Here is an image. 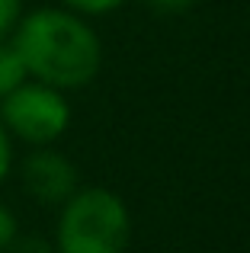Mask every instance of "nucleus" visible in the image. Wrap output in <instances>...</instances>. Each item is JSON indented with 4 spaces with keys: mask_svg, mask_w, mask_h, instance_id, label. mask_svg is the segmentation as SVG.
I'll return each instance as SVG.
<instances>
[{
    "mask_svg": "<svg viewBox=\"0 0 250 253\" xmlns=\"http://www.w3.org/2000/svg\"><path fill=\"white\" fill-rule=\"evenodd\" d=\"M32 81L71 93L96 81L103 68V42L87 16L68 6H39L23 13L10 36Z\"/></svg>",
    "mask_w": 250,
    "mask_h": 253,
    "instance_id": "f257e3e1",
    "label": "nucleus"
},
{
    "mask_svg": "<svg viewBox=\"0 0 250 253\" xmlns=\"http://www.w3.org/2000/svg\"><path fill=\"white\" fill-rule=\"evenodd\" d=\"M128 241L131 211L106 186H81L58 209L55 253H125Z\"/></svg>",
    "mask_w": 250,
    "mask_h": 253,
    "instance_id": "f03ea898",
    "label": "nucleus"
},
{
    "mask_svg": "<svg viewBox=\"0 0 250 253\" xmlns=\"http://www.w3.org/2000/svg\"><path fill=\"white\" fill-rule=\"evenodd\" d=\"M0 122L13 141L26 144V148L55 144L71 128L68 93L26 77L16 90H10L0 99Z\"/></svg>",
    "mask_w": 250,
    "mask_h": 253,
    "instance_id": "7ed1b4c3",
    "label": "nucleus"
},
{
    "mask_svg": "<svg viewBox=\"0 0 250 253\" xmlns=\"http://www.w3.org/2000/svg\"><path fill=\"white\" fill-rule=\"evenodd\" d=\"M16 167L19 186L36 205L45 209H61L77 189H81V170L68 154L45 144V148H29V154L23 157Z\"/></svg>",
    "mask_w": 250,
    "mask_h": 253,
    "instance_id": "20e7f679",
    "label": "nucleus"
},
{
    "mask_svg": "<svg viewBox=\"0 0 250 253\" xmlns=\"http://www.w3.org/2000/svg\"><path fill=\"white\" fill-rule=\"evenodd\" d=\"M26 77L29 74H26V68H23L19 51L13 48L10 39H0V99H3L10 90H16Z\"/></svg>",
    "mask_w": 250,
    "mask_h": 253,
    "instance_id": "39448f33",
    "label": "nucleus"
},
{
    "mask_svg": "<svg viewBox=\"0 0 250 253\" xmlns=\"http://www.w3.org/2000/svg\"><path fill=\"white\" fill-rule=\"evenodd\" d=\"M125 0H61V6H68V10L81 13V16L93 19V16H106V13L119 10Z\"/></svg>",
    "mask_w": 250,
    "mask_h": 253,
    "instance_id": "423d86ee",
    "label": "nucleus"
},
{
    "mask_svg": "<svg viewBox=\"0 0 250 253\" xmlns=\"http://www.w3.org/2000/svg\"><path fill=\"white\" fill-rule=\"evenodd\" d=\"M19 234V221L16 215H13V209L6 202H0V253H10L13 241H16Z\"/></svg>",
    "mask_w": 250,
    "mask_h": 253,
    "instance_id": "0eeeda50",
    "label": "nucleus"
},
{
    "mask_svg": "<svg viewBox=\"0 0 250 253\" xmlns=\"http://www.w3.org/2000/svg\"><path fill=\"white\" fill-rule=\"evenodd\" d=\"M23 0H0V39H10L16 23L23 19Z\"/></svg>",
    "mask_w": 250,
    "mask_h": 253,
    "instance_id": "6e6552de",
    "label": "nucleus"
},
{
    "mask_svg": "<svg viewBox=\"0 0 250 253\" xmlns=\"http://www.w3.org/2000/svg\"><path fill=\"white\" fill-rule=\"evenodd\" d=\"M13 138H10V131L3 128V122H0V186L10 179V173H13V164H16V154H13Z\"/></svg>",
    "mask_w": 250,
    "mask_h": 253,
    "instance_id": "1a4fd4ad",
    "label": "nucleus"
},
{
    "mask_svg": "<svg viewBox=\"0 0 250 253\" xmlns=\"http://www.w3.org/2000/svg\"><path fill=\"white\" fill-rule=\"evenodd\" d=\"M10 253H55V244L39 237V234H16Z\"/></svg>",
    "mask_w": 250,
    "mask_h": 253,
    "instance_id": "9d476101",
    "label": "nucleus"
},
{
    "mask_svg": "<svg viewBox=\"0 0 250 253\" xmlns=\"http://www.w3.org/2000/svg\"><path fill=\"white\" fill-rule=\"evenodd\" d=\"M151 13H161V16H176V13L193 10L199 0H141Z\"/></svg>",
    "mask_w": 250,
    "mask_h": 253,
    "instance_id": "9b49d317",
    "label": "nucleus"
}]
</instances>
